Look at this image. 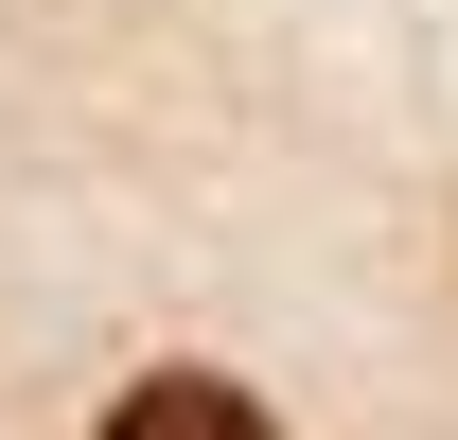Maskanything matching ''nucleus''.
<instances>
[{"label": "nucleus", "instance_id": "obj_1", "mask_svg": "<svg viewBox=\"0 0 458 440\" xmlns=\"http://www.w3.org/2000/svg\"><path fill=\"white\" fill-rule=\"evenodd\" d=\"M106 440H283V423H265L247 387H212V370H141L106 405Z\"/></svg>", "mask_w": 458, "mask_h": 440}]
</instances>
